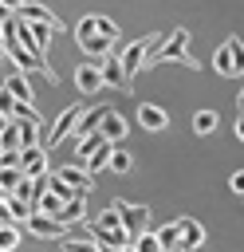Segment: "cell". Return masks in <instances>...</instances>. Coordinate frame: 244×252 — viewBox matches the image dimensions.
Here are the masks:
<instances>
[{
	"instance_id": "277c9868",
	"label": "cell",
	"mask_w": 244,
	"mask_h": 252,
	"mask_svg": "<svg viewBox=\"0 0 244 252\" xmlns=\"http://www.w3.org/2000/svg\"><path fill=\"white\" fill-rule=\"evenodd\" d=\"M114 209L122 213V224H126V232H130V236L150 232V209H146L142 201H126V197H118V201H114Z\"/></svg>"
},
{
	"instance_id": "f1b7e54d",
	"label": "cell",
	"mask_w": 244,
	"mask_h": 252,
	"mask_svg": "<svg viewBox=\"0 0 244 252\" xmlns=\"http://www.w3.org/2000/svg\"><path fill=\"white\" fill-rule=\"evenodd\" d=\"M228 189H232V193H244V169H236V173L228 177Z\"/></svg>"
},
{
	"instance_id": "cb8c5ba5",
	"label": "cell",
	"mask_w": 244,
	"mask_h": 252,
	"mask_svg": "<svg viewBox=\"0 0 244 252\" xmlns=\"http://www.w3.org/2000/svg\"><path fill=\"white\" fill-rule=\"evenodd\" d=\"M20 248V228L16 224H0V252H16Z\"/></svg>"
},
{
	"instance_id": "7a4b0ae2",
	"label": "cell",
	"mask_w": 244,
	"mask_h": 252,
	"mask_svg": "<svg viewBox=\"0 0 244 252\" xmlns=\"http://www.w3.org/2000/svg\"><path fill=\"white\" fill-rule=\"evenodd\" d=\"M87 232L102 244V248H126V244H134V236L126 232V224H122V213L114 209V201H110V209H102L91 224H87Z\"/></svg>"
},
{
	"instance_id": "e0dca14e",
	"label": "cell",
	"mask_w": 244,
	"mask_h": 252,
	"mask_svg": "<svg viewBox=\"0 0 244 252\" xmlns=\"http://www.w3.org/2000/svg\"><path fill=\"white\" fill-rule=\"evenodd\" d=\"M0 146H4V154H24V142H20V126H16V118L4 122V130H0Z\"/></svg>"
},
{
	"instance_id": "7c38bea8",
	"label": "cell",
	"mask_w": 244,
	"mask_h": 252,
	"mask_svg": "<svg viewBox=\"0 0 244 252\" xmlns=\"http://www.w3.org/2000/svg\"><path fill=\"white\" fill-rule=\"evenodd\" d=\"M177 224H181V252H197L205 244V224L193 217H177Z\"/></svg>"
},
{
	"instance_id": "1f68e13d",
	"label": "cell",
	"mask_w": 244,
	"mask_h": 252,
	"mask_svg": "<svg viewBox=\"0 0 244 252\" xmlns=\"http://www.w3.org/2000/svg\"><path fill=\"white\" fill-rule=\"evenodd\" d=\"M240 110H244V91H240Z\"/></svg>"
},
{
	"instance_id": "8992f818",
	"label": "cell",
	"mask_w": 244,
	"mask_h": 252,
	"mask_svg": "<svg viewBox=\"0 0 244 252\" xmlns=\"http://www.w3.org/2000/svg\"><path fill=\"white\" fill-rule=\"evenodd\" d=\"M28 232H31V236H39V240H67V236H71V228H67L63 220L43 217V213H35V217L28 220Z\"/></svg>"
},
{
	"instance_id": "ffe728a7",
	"label": "cell",
	"mask_w": 244,
	"mask_h": 252,
	"mask_svg": "<svg viewBox=\"0 0 244 252\" xmlns=\"http://www.w3.org/2000/svg\"><path fill=\"white\" fill-rule=\"evenodd\" d=\"M157 240H161L165 252H181V224H177V220L161 224V228H157Z\"/></svg>"
},
{
	"instance_id": "ba28073f",
	"label": "cell",
	"mask_w": 244,
	"mask_h": 252,
	"mask_svg": "<svg viewBox=\"0 0 244 252\" xmlns=\"http://www.w3.org/2000/svg\"><path fill=\"white\" fill-rule=\"evenodd\" d=\"M102 83H106L110 91H122V94H130V75H126V67H122L118 51H114L110 59H102Z\"/></svg>"
},
{
	"instance_id": "2e32d148",
	"label": "cell",
	"mask_w": 244,
	"mask_h": 252,
	"mask_svg": "<svg viewBox=\"0 0 244 252\" xmlns=\"http://www.w3.org/2000/svg\"><path fill=\"white\" fill-rule=\"evenodd\" d=\"M83 217H87V197L67 201V205H63V213H59V220H63L67 228H79V224H83Z\"/></svg>"
},
{
	"instance_id": "3957f363",
	"label": "cell",
	"mask_w": 244,
	"mask_h": 252,
	"mask_svg": "<svg viewBox=\"0 0 244 252\" xmlns=\"http://www.w3.org/2000/svg\"><path fill=\"white\" fill-rule=\"evenodd\" d=\"M157 63H181V67H193V71L201 67V63L189 55V32H185V28H173V35H169L165 47L150 59V67H157ZM150 67H146V71H150Z\"/></svg>"
},
{
	"instance_id": "44dd1931",
	"label": "cell",
	"mask_w": 244,
	"mask_h": 252,
	"mask_svg": "<svg viewBox=\"0 0 244 252\" xmlns=\"http://www.w3.org/2000/svg\"><path fill=\"white\" fill-rule=\"evenodd\" d=\"M63 205H67V201H63L59 193H51V189H47V193H43V197L35 201V213H43V217H55V220H59V213H63Z\"/></svg>"
},
{
	"instance_id": "4dcf8cb0",
	"label": "cell",
	"mask_w": 244,
	"mask_h": 252,
	"mask_svg": "<svg viewBox=\"0 0 244 252\" xmlns=\"http://www.w3.org/2000/svg\"><path fill=\"white\" fill-rule=\"evenodd\" d=\"M118 252H138V248H134V244H126V248H118Z\"/></svg>"
},
{
	"instance_id": "9a60e30c",
	"label": "cell",
	"mask_w": 244,
	"mask_h": 252,
	"mask_svg": "<svg viewBox=\"0 0 244 252\" xmlns=\"http://www.w3.org/2000/svg\"><path fill=\"white\" fill-rule=\"evenodd\" d=\"M126 134H130V126H126V118H122L118 110H110V114H106V122H102V138H106L110 146H118V142H122Z\"/></svg>"
},
{
	"instance_id": "4fadbf2b",
	"label": "cell",
	"mask_w": 244,
	"mask_h": 252,
	"mask_svg": "<svg viewBox=\"0 0 244 252\" xmlns=\"http://www.w3.org/2000/svg\"><path fill=\"white\" fill-rule=\"evenodd\" d=\"M16 16L24 24H51V28H59V16L47 4H16Z\"/></svg>"
},
{
	"instance_id": "ac0fdd59",
	"label": "cell",
	"mask_w": 244,
	"mask_h": 252,
	"mask_svg": "<svg viewBox=\"0 0 244 252\" xmlns=\"http://www.w3.org/2000/svg\"><path fill=\"white\" fill-rule=\"evenodd\" d=\"M63 252H102V244H98L91 232H83V236H79V232H71V236L63 240Z\"/></svg>"
},
{
	"instance_id": "83f0119b",
	"label": "cell",
	"mask_w": 244,
	"mask_h": 252,
	"mask_svg": "<svg viewBox=\"0 0 244 252\" xmlns=\"http://www.w3.org/2000/svg\"><path fill=\"white\" fill-rule=\"evenodd\" d=\"M98 35H106V39H114V43H118V24H114V20H106V16H98Z\"/></svg>"
},
{
	"instance_id": "9c48e42d",
	"label": "cell",
	"mask_w": 244,
	"mask_h": 252,
	"mask_svg": "<svg viewBox=\"0 0 244 252\" xmlns=\"http://www.w3.org/2000/svg\"><path fill=\"white\" fill-rule=\"evenodd\" d=\"M138 126H142V130H150V134L165 130V126H169L165 106H157V102H142V106H138Z\"/></svg>"
},
{
	"instance_id": "d4e9b609",
	"label": "cell",
	"mask_w": 244,
	"mask_h": 252,
	"mask_svg": "<svg viewBox=\"0 0 244 252\" xmlns=\"http://www.w3.org/2000/svg\"><path fill=\"white\" fill-rule=\"evenodd\" d=\"M134 248H138V252H165V248H161V240H157V228H150V232L134 236Z\"/></svg>"
},
{
	"instance_id": "52a82bcc",
	"label": "cell",
	"mask_w": 244,
	"mask_h": 252,
	"mask_svg": "<svg viewBox=\"0 0 244 252\" xmlns=\"http://www.w3.org/2000/svg\"><path fill=\"white\" fill-rule=\"evenodd\" d=\"M75 87L83 91V94H98L106 83H102V63H94V59H87V63H79L75 67Z\"/></svg>"
},
{
	"instance_id": "d6986e66",
	"label": "cell",
	"mask_w": 244,
	"mask_h": 252,
	"mask_svg": "<svg viewBox=\"0 0 244 252\" xmlns=\"http://www.w3.org/2000/svg\"><path fill=\"white\" fill-rule=\"evenodd\" d=\"M213 67H216V75H224V79H236V63H232V51H228V43H220V47L213 51Z\"/></svg>"
},
{
	"instance_id": "f546056e",
	"label": "cell",
	"mask_w": 244,
	"mask_h": 252,
	"mask_svg": "<svg viewBox=\"0 0 244 252\" xmlns=\"http://www.w3.org/2000/svg\"><path fill=\"white\" fill-rule=\"evenodd\" d=\"M232 130H236V138L244 142V118H236V122H232Z\"/></svg>"
},
{
	"instance_id": "7402d4cb",
	"label": "cell",
	"mask_w": 244,
	"mask_h": 252,
	"mask_svg": "<svg viewBox=\"0 0 244 252\" xmlns=\"http://www.w3.org/2000/svg\"><path fill=\"white\" fill-rule=\"evenodd\" d=\"M193 130H197L201 138L213 134V130H216V110H197V114H193Z\"/></svg>"
},
{
	"instance_id": "5b68a950",
	"label": "cell",
	"mask_w": 244,
	"mask_h": 252,
	"mask_svg": "<svg viewBox=\"0 0 244 252\" xmlns=\"http://www.w3.org/2000/svg\"><path fill=\"white\" fill-rule=\"evenodd\" d=\"M83 114H87L83 106H67V110L55 118V126H51V134H47V142H43V146H47V150H55L67 134H75V126H79V118H83Z\"/></svg>"
},
{
	"instance_id": "603a6c76",
	"label": "cell",
	"mask_w": 244,
	"mask_h": 252,
	"mask_svg": "<svg viewBox=\"0 0 244 252\" xmlns=\"http://www.w3.org/2000/svg\"><path fill=\"white\" fill-rule=\"evenodd\" d=\"M12 118H16V122H31V126H39V110H35V102H16V106H12Z\"/></svg>"
},
{
	"instance_id": "d6a6232c",
	"label": "cell",
	"mask_w": 244,
	"mask_h": 252,
	"mask_svg": "<svg viewBox=\"0 0 244 252\" xmlns=\"http://www.w3.org/2000/svg\"><path fill=\"white\" fill-rule=\"evenodd\" d=\"M240 118H244V110H240Z\"/></svg>"
},
{
	"instance_id": "6da1fadb",
	"label": "cell",
	"mask_w": 244,
	"mask_h": 252,
	"mask_svg": "<svg viewBox=\"0 0 244 252\" xmlns=\"http://www.w3.org/2000/svg\"><path fill=\"white\" fill-rule=\"evenodd\" d=\"M16 24H20V20H16V8L8 4V8H4V59H12L24 75L35 71V75H43L47 83H59V75H55L47 63H39V59L31 55V47H24V39L16 35Z\"/></svg>"
},
{
	"instance_id": "30bf717a",
	"label": "cell",
	"mask_w": 244,
	"mask_h": 252,
	"mask_svg": "<svg viewBox=\"0 0 244 252\" xmlns=\"http://www.w3.org/2000/svg\"><path fill=\"white\" fill-rule=\"evenodd\" d=\"M20 169L24 177H47V146H35V150H24L20 154Z\"/></svg>"
},
{
	"instance_id": "484cf974",
	"label": "cell",
	"mask_w": 244,
	"mask_h": 252,
	"mask_svg": "<svg viewBox=\"0 0 244 252\" xmlns=\"http://www.w3.org/2000/svg\"><path fill=\"white\" fill-rule=\"evenodd\" d=\"M134 169V158L122 150V146H114V158H110V173H130Z\"/></svg>"
},
{
	"instance_id": "4316f807",
	"label": "cell",
	"mask_w": 244,
	"mask_h": 252,
	"mask_svg": "<svg viewBox=\"0 0 244 252\" xmlns=\"http://www.w3.org/2000/svg\"><path fill=\"white\" fill-rule=\"evenodd\" d=\"M224 43H228V51H232V63H236V75H244V39H236V35H228Z\"/></svg>"
},
{
	"instance_id": "5bb4252c",
	"label": "cell",
	"mask_w": 244,
	"mask_h": 252,
	"mask_svg": "<svg viewBox=\"0 0 244 252\" xmlns=\"http://www.w3.org/2000/svg\"><path fill=\"white\" fill-rule=\"evenodd\" d=\"M55 173H59V177H63V181H67V185H71L75 193H83V197H87V193L94 189V177H91V173H87L83 165H63V169H55Z\"/></svg>"
},
{
	"instance_id": "8fae6325",
	"label": "cell",
	"mask_w": 244,
	"mask_h": 252,
	"mask_svg": "<svg viewBox=\"0 0 244 252\" xmlns=\"http://www.w3.org/2000/svg\"><path fill=\"white\" fill-rule=\"evenodd\" d=\"M35 217V205L24 197H4V224H28Z\"/></svg>"
}]
</instances>
